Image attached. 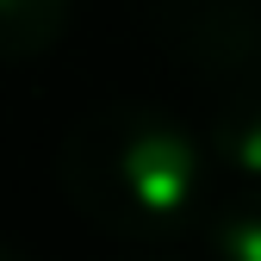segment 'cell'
<instances>
[{"label":"cell","mask_w":261,"mask_h":261,"mask_svg":"<svg viewBox=\"0 0 261 261\" xmlns=\"http://www.w3.org/2000/svg\"><path fill=\"white\" fill-rule=\"evenodd\" d=\"M69 205L106 237H168L199 199V143L187 124L143 100L93 106L56 149Z\"/></svg>","instance_id":"1"},{"label":"cell","mask_w":261,"mask_h":261,"mask_svg":"<svg viewBox=\"0 0 261 261\" xmlns=\"http://www.w3.org/2000/svg\"><path fill=\"white\" fill-rule=\"evenodd\" d=\"M174 56L218 93L261 81V7L249 0H174L162 13Z\"/></svg>","instance_id":"2"},{"label":"cell","mask_w":261,"mask_h":261,"mask_svg":"<svg viewBox=\"0 0 261 261\" xmlns=\"http://www.w3.org/2000/svg\"><path fill=\"white\" fill-rule=\"evenodd\" d=\"M205 143H212V155H218L237 180L261 187V81H243V87H230V93H218Z\"/></svg>","instance_id":"3"},{"label":"cell","mask_w":261,"mask_h":261,"mask_svg":"<svg viewBox=\"0 0 261 261\" xmlns=\"http://www.w3.org/2000/svg\"><path fill=\"white\" fill-rule=\"evenodd\" d=\"M75 0H0V62H31L62 44Z\"/></svg>","instance_id":"4"},{"label":"cell","mask_w":261,"mask_h":261,"mask_svg":"<svg viewBox=\"0 0 261 261\" xmlns=\"http://www.w3.org/2000/svg\"><path fill=\"white\" fill-rule=\"evenodd\" d=\"M205 243L218 261H261V187L237 193L230 205H218L205 224Z\"/></svg>","instance_id":"5"},{"label":"cell","mask_w":261,"mask_h":261,"mask_svg":"<svg viewBox=\"0 0 261 261\" xmlns=\"http://www.w3.org/2000/svg\"><path fill=\"white\" fill-rule=\"evenodd\" d=\"M0 261H25V255H13V249H0Z\"/></svg>","instance_id":"6"},{"label":"cell","mask_w":261,"mask_h":261,"mask_svg":"<svg viewBox=\"0 0 261 261\" xmlns=\"http://www.w3.org/2000/svg\"><path fill=\"white\" fill-rule=\"evenodd\" d=\"M149 261H155V255H149Z\"/></svg>","instance_id":"7"}]
</instances>
